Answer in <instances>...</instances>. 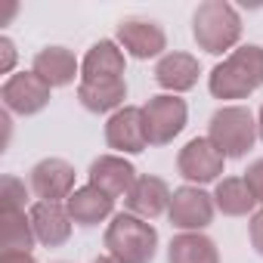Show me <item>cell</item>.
Listing matches in <instances>:
<instances>
[{
  "mask_svg": "<svg viewBox=\"0 0 263 263\" xmlns=\"http://www.w3.org/2000/svg\"><path fill=\"white\" fill-rule=\"evenodd\" d=\"M257 118L245 105H220L208 121V140L223 152V158H245L257 143Z\"/></svg>",
  "mask_w": 263,
  "mask_h": 263,
  "instance_id": "cell-4",
  "label": "cell"
},
{
  "mask_svg": "<svg viewBox=\"0 0 263 263\" xmlns=\"http://www.w3.org/2000/svg\"><path fill=\"white\" fill-rule=\"evenodd\" d=\"M167 263H220V248L204 232H180L167 245Z\"/></svg>",
  "mask_w": 263,
  "mask_h": 263,
  "instance_id": "cell-20",
  "label": "cell"
},
{
  "mask_svg": "<svg viewBox=\"0 0 263 263\" xmlns=\"http://www.w3.org/2000/svg\"><path fill=\"white\" fill-rule=\"evenodd\" d=\"M257 134H260V140H263V105H260V111H257Z\"/></svg>",
  "mask_w": 263,
  "mask_h": 263,
  "instance_id": "cell-28",
  "label": "cell"
},
{
  "mask_svg": "<svg viewBox=\"0 0 263 263\" xmlns=\"http://www.w3.org/2000/svg\"><path fill=\"white\" fill-rule=\"evenodd\" d=\"M118 47L134 56V59H161L164 50H167V34L158 22L152 19H143V16H130V19H121L118 22Z\"/></svg>",
  "mask_w": 263,
  "mask_h": 263,
  "instance_id": "cell-10",
  "label": "cell"
},
{
  "mask_svg": "<svg viewBox=\"0 0 263 263\" xmlns=\"http://www.w3.org/2000/svg\"><path fill=\"white\" fill-rule=\"evenodd\" d=\"M0 245H4V254L10 251H25L31 254V248L37 245L31 217L25 211H7L4 214V226H0Z\"/></svg>",
  "mask_w": 263,
  "mask_h": 263,
  "instance_id": "cell-22",
  "label": "cell"
},
{
  "mask_svg": "<svg viewBox=\"0 0 263 263\" xmlns=\"http://www.w3.org/2000/svg\"><path fill=\"white\" fill-rule=\"evenodd\" d=\"M171 198H174V192H171V186H167L161 177L143 174V177L134 183V189L127 192L124 211L134 214V217H140V220H149V223H152V220H158L161 214L171 211Z\"/></svg>",
  "mask_w": 263,
  "mask_h": 263,
  "instance_id": "cell-12",
  "label": "cell"
},
{
  "mask_svg": "<svg viewBox=\"0 0 263 263\" xmlns=\"http://www.w3.org/2000/svg\"><path fill=\"white\" fill-rule=\"evenodd\" d=\"M263 87V47L245 44L232 50L208 74V90L214 99H248Z\"/></svg>",
  "mask_w": 263,
  "mask_h": 263,
  "instance_id": "cell-1",
  "label": "cell"
},
{
  "mask_svg": "<svg viewBox=\"0 0 263 263\" xmlns=\"http://www.w3.org/2000/svg\"><path fill=\"white\" fill-rule=\"evenodd\" d=\"M248 235H251V248L263 257V211H257L248 223Z\"/></svg>",
  "mask_w": 263,
  "mask_h": 263,
  "instance_id": "cell-26",
  "label": "cell"
},
{
  "mask_svg": "<svg viewBox=\"0 0 263 263\" xmlns=\"http://www.w3.org/2000/svg\"><path fill=\"white\" fill-rule=\"evenodd\" d=\"M127 53L118 41H96L81 59V81H124Z\"/></svg>",
  "mask_w": 263,
  "mask_h": 263,
  "instance_id": "cell-17",
  "label": "cell"
},
{
  "mask_svg": "<svg viewBox=\"0 0 263 263\" xmlns=\"http://www.w3.org/2000/svg\"><path fill=\"white\" fill-rule=\"evenodd\" d=\"M192 37L198 50L211 56H223L238 50L241 41V16L226 0H204L192 13Z\"/></svg>",
  "mask_w": 263,
  "mask_h": 263,
  "instance_id": "cell-2",
  "label": "cell"
},
{
  "mask_svg": "<svg viewBox=\"0 0 263 263\" xmlns=\"http://www.w3.org/2000/svg\"><path fill=\"white\" fill-rule=\"evenodd\" d=\"M143 118H146L149 146H167L183 134L189 121V105L174 93H158L143 105Z\"/></svg>",
  "mask_w": 263,
  "mask_h": 263,
  "instance_id": "cell-5",
  "label": "cell"
},
{
  "mask_svg": "<svg viewBox=\"0 0 263 263\" xmlns=\"http://www.w3.org/2000/svg\"><path fill=\"white\" fill-rule=\"evenodd\" d=\"M16 59H19V50H16V44H13V37H0V71L4 74H13V68H16Z\"/></svg>",
  "mask_w": 263,
  "mask_h": 263,
  "instance_id": "cell-25",
  "label": "cell"
},
{
  "mask_svg": "<svg viewBox=\"0 0 263 263\" xmlns=\"http://www.w3.org/2000/svg\"><path fill=\"white\" fill-rule=\"evenodd\" d=\"M214 214H217L214 195H208L201 186L186 183V186L174 189L171 211H167V220H171L174 229H180V232H204L214 223Z\"/></svg>",
  "mask_w": 263,
  "mask_h": 263,
  "instance_id": "cell-6",
  "label": "cell"
},
{
  "mask_svg": "<svg viewBox=\"0 0 263 263\" xmlns=\"http://www.w3.org/2000/svg\"><path fill=\"white\" fill-rule=\"evenodd\" d=\"M108 254L121 263H152L158 254V229L134 214H115L102 235Z\"/></svg>",
  "mask_w": 263,
  "mask_h": 263,
  "instance_id": "cell-3",
  "label": "cell"
},
{
  "mask_svg": "<svg viewBox=\"0 0 263 263\" xmlns=\"http://www.w3.org/2000/svg\"><path fill=\"white\" fill-rule=\"evenodd\" d=\"M201 78V62L192 56V53H183V50H171L164 53L158 62H155V84L174 96L180 93H189Z\"/></svg>",
  "mask_w": 263,
  "mask_h": 263,
  "instance_id": "cell-13",
  "label": "cell"
},
{
  "mask_svg": "<svg viewBox=\"0 0 263 263\" xmlns=\"http://www.w3.org/2000/svg\"><path fill=\"white\" fill-rule=\"evenodd\" d=\"M28 195H34V192H31V186L25 180H19L13 174H7L4 180H0V201H4V214L7 211H25Z\"/></svg>",
  "mask_w": 263,
  "mask_h": 263,
  "instance_id": "cell-23",
  "label": "cell"
},
{
  "mask_svg": "<svg viewBox=\"0 0 263 263\" xmlns=\"http://www.w3.org/2000/svg\"><path fill=\"white\" fill-rule=\"evenodd\" d=\"M105 143L115 149V155H140L149 149V134H146V118L143 105H124L105 121Z\"/></svg>",
  "mask_w": 263,
  "mask_h": 263,
  "instance_id": "cell-9",
  "label": "cell"
},
{
  "mask_svg": "<svg viewBox=\"0 0 263 263\" xmlns=\"http://www.w3.org/2000/svg\"><path fill=\"white\" fill-rule=\"evenodd\" d=\"M65 208H68V217L74 220V226H84V229L99 226L102 220L115 217V198L105 195V192H99L90 183L81 186V189H74L71 198L65 201Z\"/></svg>",
  "mask_w": 263,
  "mask_h": 263,
  "instance_id": "cell-18",
  "label": "cell"
},
{
  "mask_svg": "<svg viewBox=\"0 0 263 263\" xmlns=\"http://www.w3.org/2000/svg\"><path fill=\"white\" fill-rule=\"evenodd\" d=\"M245 180H248V186H251V192H254V198H257V204L263 211V158H257V161L248 164Z\"/></svg>",
  "mask_w": 263,
  "mask_h": 263,
  "instance_id": "cell-24",
  "label": "cell"
},
{
  "mask_svg": "<svg viewBox=\"0 0 263 263\" xmlns=\"http://www.w3.org/2000/svg\"><path fill=\"white\" fill-rule=\"evenodd\" d=\"M50 96H53V87L44 84L34 71H16V74H10L4 81V87H0L4 108L10 115H19V118L41 115L50 105Z\"/></svg>",
  "mask_w": 263,
  "mask_h": 263,
  "instance_id": "cell-7",
  "label": "cell"
},
{
  "mask_svg": "<svg viewBox=\"0 0 263 263\" xmlns=\"http://www.w3.org/2000/svg\"><path fill=\"white\" fill-rule=\"evenodd\" d=\"M0 263H37L34 254H25V251H10V254H0Z\"/></svg>",
  "mask_w": 263,
  "mask_h": 263,
  "instance_id": "cell-27",
  "label": "cell"
},
{
  "mask_svg": "<svg viewBox=\"0 0 263 263\" xmlns=\"http://www.w3.org/2000/svg\"><path fill=\"white\" fill-rule=\"evenodd\" d=\"M93 263H121V260H115V257H111V254H105V257H96V260H93Z\"/></svg>",
  "mask_w": 263,
  "mask_h": 263,
  "instance_id": "cell-29",
  "label": "cell"
},
{
  "mask_svg": "<svg viewBox=\"0 0 263 263\" xmlns=\"http://www.w3.org/2000/svg\"><path fill=\"white\" fill-rule=\"evenodd\" d=\"M31 226H34V235H37V245L44 248H62L68 238H71V217H68V208L59 204V201H34L31 211Z\"/></svg>",
  "mask_w": 263,
  "mask_h": 263,
  "instance_id": "cell-16",
  "label": "cell"
},
{
  "mask_svg": "<svg viewBox=\"0 0 263 263\" xmlns=\"http://www.w3.org/2000/svg\"><path fill=\"white\" fill-rule=\"evenodd\" d=\"M31 71H34L44 84H50V87L56 90V87H71L74 78H81V62H78V56H74L68 47L53 44V47H44V50L34 53Z\"/></svg>",
  "mask_w": 263,
  "mask_h": 263,
  "instance_id": "cell-15",
  "label": "cell"
},
{
  "mask_svg": "<svg viewBox=\"0 0 263 263\" xmlns=\"http://www.w3.org/2000/svg\"><path fill=\"white\" fill-rule=\"evenodd\" d=\"M74 164H68L65 158H41L28 174V186L37 201L65 204L74 192Z\"/></svg>",
  "mask_w": 263,
  "mask_h": 263,
  "instance_id": "cell-11",
  "label": "cell"
},
{
  "mask_svg": "<svg viewBox=\"0 0 263 263\" xmlns=\"http://www.w3.org/2000/svg\"><path fill=\"white\" fill-rule=\"evenodd\" d=\"M127 99V81H81L78 84V102L93 115H115L124 108Z\"/></svg>",
  "mask_w": 263,
  "mask_h": 263,
  "instance_id": "cell-19",
  "label": "cell"
},
{
  "mask_svg": "<svg viewBox=\"0 0 263 263\" xmlns=\"http://www.w3.org/2000/svg\"><path fill=\"white\" fill-rule=\"evenodd\" d=\"M223 167H226V158L208 137L189 140L177 155V171L189 186H204V183L220 180Z\"/></svg>",
  "mask_w": 263,
  "mask_h": 263,
  "instance_id": "cell-8",
  "label": "cell"
},
{
  "mask_svg": "<svg viewBox=\"0 0 263 263\" xmlns=\"http://www.w3.org/2000/svg\"><path fill=\"white\" fill-rule=\"evenodd\" d=\"M137 180H140L137 167L124 155H99L90 164V186H96L99 192L111 198H127V192L134 189Z\"/></svg>",
  "mask_w": 263,
  "mask_h": 263,
  "instance_id": "cell-14",
  "label": "cell"
},
{
  "mask_svg": "<svg viewBox=\"0 0 263 263\" xmlns=\"http://www.w3.org/2000/svg\"><path fill=\"white\" fill-rule=\"evenodd\" d=\"M214 204L223 217H254L257 198L245 177H223L214 189Z\"/></svg>",
  "mask_w": 263,
  "mask_h": 263,
  "instance_id": "cell-21",
  "label": "cell"
}]
</instances>
